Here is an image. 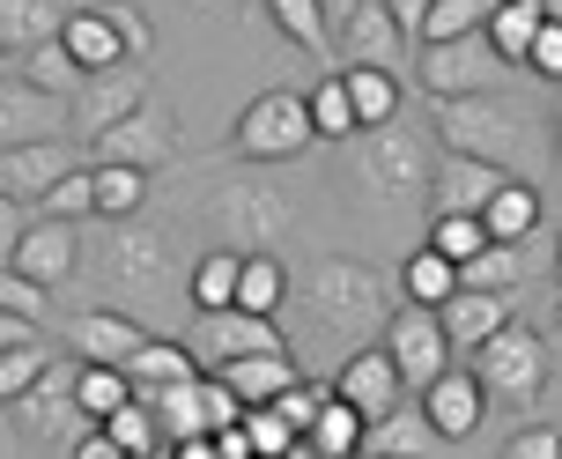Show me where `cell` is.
I'll use <instances>...</instances> for the list:
<instances>
[{
    "mask_svg": "<svg viewBox=\"0 0 562 459\" xmlns=\"http://www.w3.org/2000/svg\"><path fill=\"white\" fill-rule=\"evenodd\" d=\"M437 142H445V156H474V164L518 178V186H540L555 171V126L533 104H518V97L437 104Z\"/></svg>",
    "mask_w": 562,
    "mask_h": 459,
    "instance_id": "obj_1",
    "label": "cell"
},
{
    "mask_svg": "<svg viewBox=\"0 0 562 459\" xmlns=\"http://www.w3.org/2000/svg\"><path fill=\"white\" fill-rule=\"evenodd\" d=\"M385 318H393V296L378 282V267L318 259V275H311V334H334V342L363 348L370 334H385Z\"/></svg>",
    "mask_w": 562,
    "mask_h": 459,
    "instance_id": "obj_2",
    "label": "cell"
},
{
    "mask_svg": "<svg viewBox=\"0 0 562 459\" xmlns=\"http://www.w3.org/2000/svg\"><path fill=\"white\" fill-rule=\"evenodd\" d=\"M311 142H318V126H311V97H296V89H259L252 104L237 112L229 156H245V164H296Z\"/></svg>",
    "mask_w": 562,
    "mask_h": 459,
    "instance_id": "obj_3",
    "label": "cell"
},
{
    "mask_svg": "<svg viewBox=\"0 0 562 459\" xmlns=\"http://www.w3.org/2000/svg\"><path fill=\"white\" fill-rule=\"evenodd\" d=\"M510 75V59L488 37H459V45H422L415 53V82L437 104H467V97H496Z\"/></svg>",
    "mask_w": 562,
    "mask_h": 459,
    "instance_id": "obj_4",
    "label": "cell"
},
{
    "mask_svg": "<svg viewBox=\"0 0 562 459\" xmlns=\"http://www.w3.org/2000/svg\"><path fill=\"white\" fill-rule=\"evenodd\" d=\"M207 223L223 229L229 253H267V237L296 223V201L281 186H259V178H237V186H215L207 193Z\"/></svg>",
    "mask_w": 562,
    "mask_h": 459,
    "instance_id": "obj_5",
    "label": "cell"
},
{
    "mask_svg": "<svg viewBox=\"0 0 562 459\" xmlns=\"http://www.w3.org/2000/svg\"><path fill=\"white\" fill-rule=\"evenodd\" d=\"M356 171V186L363 193H378V201H407V193H429V178H437V164H429V134H415V126H378V142L348 164Z\"/></svg>",
    "mask_w": 562,
    "mask_h": 459,
    "instance_id": "obj_6",
    "label": "cell"
},
{
    "mask_svg": "<svg viewBox=\"0 0 562 459\" xmlns=\"http://www.w3.org/2000/svg\"><path fill=\"white\" fill-rule=\"evenodd\" d=\"M474 378L488 385V401H496V407H533L540 385H548V348H540L533 326L510 318L488 348H474Z\"/></svg>",
    "mask_w": 562,
    "mask_h": 459,
    "instance_id": "obj_7",
    "label": "cell"
},
{
    "mask_svg": "<svg viewBox=\"0 0 562 459\" xmlns=\"http://www.w3.org/2000/svg\"><path fill=\"white\" fill-rule=\"evenodd\" d=\"M186 348H193L200 371H229V363H245V356H289V342H281L274 318L259 312H193V334H186Z\"/></svg>",
    "mask_w": 562,
    "mask_h": 459,
    "instance_id": "obj_8",
    "label": "cell"
},
{
    "mask_svg": "<svg viewBox=\"0 0 562 459\" xmlns=\"http://www.w3.org/2000/svg\"><path fill=\"white\" fill-rule=\"evenodd\" d=\"M178 148H186V134H178V112L170 104H140L134 119H119L104 142H89V164H134V171H170L178 164Z\"/></svg>",
    "mask_w": 562,
    "mask_h": 459,
    "instance_id": "obj_9",
    "label": "cell"
},
{
    "mask_svg": "<svg viewBox=\"0 0 562 459\" xmlns=\"http://www.w3.org/2000/svg\"><path fill=\"white\" fill-rule=\"evenodd\" d=\"M378 342L393 348L400 378H407L415 393H429V385L451 371V356H459V348H451V334H445V318L422 312V304H400V312L385 318V334H378Z\"/></svg>",
    "mask_w": 562,
    "mask_h": 459,
    "instance_id": "obj_10",
    "label": "cell"
},
{
    "mask_svg": "<svg viewBox=\"0 0 562 459\" xmlns=\"http://www.w3.org/2000/svg\"><path fill=\"white\" fill-rule=\"evenodd\" d=\"M75 134V97H53V89L8 75L0 82V148H23V142H67Z\"/></svg>",
    "mask_w": 562,
    "mask_h": 459,
    "instance_id": "obj_11",
    "label": "cell"
},
{
    "mask_svg": "<svg viewBox=\"0 0 562 459\" xmlns=\"http://www.w3.org/2000/svg\"><path fill=\"white\" fill-rule=\"evenodd\" d=\"M334 393L348 407H356V415H363V423H385V415H393L400 401H407V393H415V385H407V378H400V363H393V348L378 342V348H348V363H340V378H334Z\"/></svg>",
    "mask_w": 562,
    "mask_h": 459,
    "instance_id": "obj_12",
    "label": "cell"
},
{
    "mask_svg": "<svg viewBox=\"0 0 562 459\" xmlns=\"http://www.w3.org/2000/svg\"><path fill=\"white\" fill-rule=\"evenodd\" d=\"M140 104H148V67H112V75H89L82 89H75V134H82V148L89 142H104L119 119H134Z\"/></svg>",
    "mask_w": 562,
    "mask_h": 459,
    "instance_id": "obj_13",
    "label": "cell"
},
{
    "mask_svg": "<svg viewBox=\"0 0 562 459\" xmlns=\"http://www.w3.org/2000/svg\"><path fill=\"white\" fill-rule=\"evenodd\" d=\"M8 423H15V437L23 445H59V437L89 430V415L75 407V371H59L37 385V393H23V401H8Z\"/></svg>",
    "mask_w": 562,
    "mask_h": 459,
    "instance_id": "obj_14",
    "label": "cell"
},
{
    "mask_svg": "<svg viewBox=\"0 0 562 459\" xmlns=\"http://www.w3.org/2000/svg\"><path fill=\"white\" fill-rule=\"evenodd\" d=\"M89 156L75 142H23V148H0V193L8 201H23V208H37L45 193H53L67 171H82Z\"/></svg>",
    "mask_w": 562,
    "mask_h": 459,
    "instance_id": "obj_15",
    "label": "cell"
},
{
    "mask_svg": "<svg viewBox=\"0 0 562 459\" xmlns=\"http://www.w3.org/2000/svg\"><path fill=\"white\" fill-rule=\"evenodd\" d=\"M104 282L112 289H164L170 282V237L140 229L134 215L119 229H104Z\"/></svg>",
    "mask_w": 562,
    "mask_h": 459,
    "instance_id": "obj_16",
    "label": "cell"
},
{
    "mask_svg": "<svg viewBox=\"0 0 562 459\" xmlns=\"http://www.w3.org/2000/svg\"><path fill=\"white\" fill-rule=\"evenodd\" d=\"M75 267H82V223H53V215H37L23 229V245H15V275L37 289H67L75 282Z\"/></svg>",
    "mask_w": 562,
    "mask_h": 459,
    "instance_id": "obj_17",
    "label": "cell"
},
{
    "mask_svg": "<svg viewBox=\"0 0 562 459\" xmlns=\"http://www.w3.org/2000/svg\"><path fill=\"white\" fill-rule=\"evenodd\" d=\"M59 45H67V59H75L82 75L134 67V59H126V37H119V23H112V8H104V0H89V8H67V23H59Z\"/></svg>",
    "mask_w": 562,
    "mask_h": 459,
    "instance_id": "obj_18",
    "label": "cell"
},
{
    "mask_svg": "<svg viewBox=\"0 0 562 459\" xmlns=\"http://www.w3.org/2000/svg\"><path fill=\"white\" fill-rule=\"evenodd\" d=\"M67 342H75V356H82V363H119V371H126L140 348H148V334H140V318L112 312V304H97V312L67 318Z\"/></svg>",
    "mask_w": 562,
    "mask_h": 459,
    "instance_id": "obj_19",
    "label": "cell"
},
{
    "mask_svg": "<svg viewBox=\"0 0 562 459\" xmlns=\"http://www.w3.org/2000/svg\"><path fill=\"white\" fill-rule=\"evenodd\" d=\"M407 45H415V37L393 23V8H385V0H363V8L340 23V53H348V67H400Z\"/></svg>",
    "mask_w": 562,
    "mask_h": 459,
    "instance_id": "obj_20",
    "label": "cell"
},
{
    "mask_svg": "<svg viewBox=\"0 0 562 459\" xmlns=\"http://www.w3.org/2000/svg\"><path fill=\"white\" fill-rule=\"evenodd\" d=\"M496 186H510V178L474 164V156H445L437 178H429V215H481V208L496 201Z\"/></svg>",
    "mask_w": 562,
    "mask_h": 459,
    "instance_id": "obj_21",
    "label": "cell"
},
{
    "mask_svg": "<svg viewBox=\"0 0 562 459\" xmlns=\"http://www.w3.org/2000/svg\"><path fill=\"white\" fill-rule=\"evenodd\" d=\"M422 407H429V423H437V437H474L481 415H488V385H481L474 371H445L429 393H415Z\"/></svg>",
    "mask_w": 562,
    "mask_h": 459,
    "instance_id": "obj_22",
    "label": "cell"
},
{
    "mask_svg": "<svg viewBox=\"0 0 562 459\" xmlns=\"http://www.w3.org/2000/svg\"><path fill=\"white\" fill-rule=\"evenodd\" d=\"M437 318H445L451 348H467V356H474V348H488L510 326V296H504V289H459Z\"/></svg>",
    "mask_w": 562,
    "mask_h": 459,
    "instance_id": "obj_23",
    "label": "cell"
},
{
    "mask_svg": "<svg viewBox=\"0 0 562 459\" xmlns=\"http://www.w3.org/2000/svg\"><path fill=\"white\" fill-rule=\"evenodd\" d=\"M437 423H429V407L422 401H400L385 423H370L363 437V459H437Z\"/></svg>",
    "mask_w": 562,
    "mask_h": 459,
    "instance_id": "obj_24",
    "label": "cell"
},
{
    "mask_svg": "<svg viewBox=\"0 0 562 459\" xmlns=\"http://www.w3.org/2000/svg\"><path fill=\"white\" fill-rule=\"evenodd\" d=\"M340 82H348V104L363 119V134H378V126H393V119L407 112L400 67H340Z\"/></svg>",
    "mask_w": 562,
    "mask_h": 459,
    "instance_id": "obj_25",
    "label": "cell"
},
{
    "mask_svg": "<svg viewBox=\"0 0 562 459\" xmlns=\"http://www.w3.org/2000/svg\"><path fill=\"white\" fill-rule=\"evenodd\" d=\"M67 23V0H0V53H37Z\"/></svg>",
    "mask_w": 562,
    "mask_h": 459,
    "instance_id": "obj_26",
    "label": "cell"
},
{
    "mask_svg": "<svg viewBox=\"0 0 562 459\" xmlns=\"http://www.w3.org/2000/svg\"><path fill=\"white\" fill-rule=\"evenodd\" d=\"M126 378H134L140 401H156V393H170V385H193L200 363H193V348H186V342H156V334H148V348L126 363Z\"/></svg>",
    "mask_w": 562,
    "mask_h": 459,
    "instance_id": "obj_27",
    "label": "cell"
},
{
    "mask_svg": "<svg viewBox=\"0 0 562 459\" xmlns=\"http://www.w3.org/2000/svg\"><path fill=\"white\" fill-rule=\"evenodd\" d=\"M540 30H548V0H496V15H488V45H496L510 67H526Z\"/></svg>",
    "mask_w": 562,
    "mask_h": 459,
    "instance_id": "obj_28",
    "label": "cell"
},
{
    "mask_svg": "<svg viewBox=\"0 0 562 459\" xmlns=\"http://www.w3.org/2000/svg\"><path fill=\"white\" fill-rule=\"evenodd\" d=\"M223 378H229V393H237L245 407H274L304 371H296V356H245V363H229Z\"/></svg>",
    "mask_w": 562,
    "mask_h": 459,
    "instance_id": "obj_29",
    "label": "cell"
},
{
    "mask_svg": "<svg viewBox=\"0 0 562 459\" xmlns=\"http://www.w3.org/2000/svg\"><path fill=\"white\" fill-rule=\"evenodd\" d=\"M400 296H407V304H422V312H445L451 296H459V267H451L437 245H422V253L400 267Z\"/></svg>",
    "mask_w": 562,
    "mask_h": 459,
    "instance_id": "obj_30",
    "label": "cell"
},
{
    "mask_svg": "<svg viewBox=\"0 0 562 459\" xmlns=\"http://www.w3.org/2000/svg\"><path fill=\"white\" fill-rule=\"evenodd\" d=\"M481 223H488L496 245H526V237L540 229V186H518V178L496 186V201L481 208Z\"/></svg>",
    "mask_w": 562,
    "mask_h": 459,
    "instance_id": "obj_31",
    "label": "cell"
},
{
    "mask_svg": "<svg viewBox=\"0 0 562 459\" xmlns=\"http://www.w3.org/2000/svg\"><path fill=\"white\" fill-rule=\"evenodd\" d=\"M126 401H134V378L119 371V363H82L75 356V407H82L89 423H112Z\"/></svg>",
    "mask_w": 562,
    "mask_h": 459,
    "instance_id": "obj_32",
    "label": "cell"
},
{
    "mask_svg": "<svg viewBox=\"0 0 562 459\" xmlns=\"http://www.w3.org/2000/svg\"><path fill=\"white\" fill-rule=\"evenodd\" d=\"M237 275H245V253H200L193 275H186V296H193V312H229L237 304Z\"/></svg>",
    "mask_w": 562,
    "mask_h": 459,
    "instance_id": "obj_33",
    "label": "cell"
},
{
    "mask_svg": "<svg viewBox=\"0 0 562 459\" xmlns=\"http://www.w3.org/2000/svg\"><path fill=\"white\" fill-rule=\"evenodd\" d=\"M289 304V267L274 253H245V275H237V312H259V318H281Z\"/></svg>",
    "mask_w": 562,
    "mask_h": 459,
    "instance_id": "obj_34",
    "label": "cell"
},
{
    "mask_svg": "<svg viewBox=\"0 0 562 459\" xmlns=\"http://www.w3.org/2000/svg\"><path fill=\"white\" fill-rule=\"evenodd\" d=\"M97 171V223H126V215H140V201H148V171H134V164H89Z\"/></svg>",
    "mask_w": 562,
    "mask_h": 459,
    "instance_id": "obj_35",
    "label": "cell"
},
{
    "mask_svg": "<svg viewBox=\"0 0 562 459\" xmlns=\"http://www.w3.org/2000/svg\"><path fill=\"white\" fill-rule=\"evenodd\" d=\"M363 437H370V423L340 401V393L318 407V423H311V445H318L326 459H363Z\"/></svg>",
    "mask_w": 562,
    "mask_h": 459,
    "instance_id": "obj_36",
    "label": "cell"
},
{
    "mask_svg": "<svg viewBox=\"0 0 562 459\" xmlns=\"http://www.w3.org/2000/svg\"><path fill=\"white\" fill-rule=\"evenodd\" d=\"M488 15H496V0H437V8H429V23H422V45L488 37Z\"/></svg>",
    "mask_w": 562,
    "mask_h": 459,
    "instance_id": "obj_37",
    "label": "cell"
},
{
    "mask_svg": "<svg viewBox=\"0 0 562 459\" xmlns=\"http://www.w3.org/2000/svg\"><path fill=\"white\" fill-rule=\"evenodd\" d=\"M267 15H274V30L296 45V53H326V37H334L326 0H267Z\"/></svg>",
    "mask_w": 562,
    "mask_h": 459,
    "instance_id": "obj_38",
    "label": "cell"
},
{
    "mask_svg": "<svg viewBox=\"0 0 562 459\" xmlns=\"http://www.w3.org/2000/svg\"><path fill=\"white\" fill-rule=\"evenodd\" d=\"M53 378V348L45 342H23V348H0V407L23 401V393H37Z\"/></svg>",
    "mask_w": 562,
    "mask_h": 459,
    "instance_id": "obj_39",
    "label": "cell"
},
{
    "mask_svg": "<svg viewBox=\"0 0 562 459\" xmlns=\"http://www.w3.org/2000/svg\"><path fill=\"white\" fill-rule=\"evenodd\" d=\"M311 126H318V142H348V134H363V119L348 104V82L326 75V82L311 89Z\"/></svg>",
    "mask_w": 562,
    "mask_h": 459,
    "instance_id": "obj_40",
    "label": "cell"
},
{
    "mask_svg": "<svg viewBox=\"0 0 562 459\" xmlns=\"http://www.w3.org/2000/svg\"><path fill=\"white\" fill-rule=\"evenodd\" d=\"M526 282V253H518V245H488V253L481 259H467V267H459V289H518Z\"/></svg>",
    "mask_w": 562,
    "mask_h": 459,
    "instance_id": "obj_41",
    "label": "cell"
},
{
    "mask_svg": "<svg viewBox=\"0 0 562 459\" xmlns=\"http://www.w3.org/2000/svg\"><path fill=\"white\" fill-rule=\"evenodd\" d=\"M429 245L451 259V267H467V259H481L496 237H488V223L481 215H437V229H429Z\"/></svg>",
    "mask_w": 562,
    "mask_h": 459,
    "instance_id": "obj_42",
    "label": "cell"
},
{
    "mask_svg": "<svg viewBox=\"0 0 562 459\" xmlns=\"http://www.w3.org/2000/svg\"><path fill=\"white\" fill-rule=\"evenodd\" d=\"M23 82H37V89H53V97H75V89L89 82L82 67H75V59H67V45H37V53H23Z\"/></svg>",
    "mask_w": 562,
    "mask_h": 459,
    "instance_id": "obj_43",
    "label": "cell"
},
{
    "mask_svg": "<svg viewBox=\"0 0 562 459\" xmlns=\"http://www.w3.org/2000/svg\"><path fill=\"white\" fill-rule=\"evenodd\" d=\"M37 215H53V223H89V215H97V171H67L53 186V193H45V201H37Z\"/></svg>",
    "mask_w": 562,
    "mask_h": 459,
    "instance_id": "obj_44",
    "label": "cell"
},
{
    "mask_svg": "<svg viewBox=\"0 0 562 459\" xmlns=\"http://www.w3.org/2000/svg\"><path fill=\"white\" fill-rule=\"evenodd\" d=\"M104 430H112V445H119V452H148V445H164V423H156V407L140 401V393H134L126 407H119V415L104 423Z\"/></svg>",
    "mask_w": 562,
    "mask_h": 459,
    "instance_id": "obj_45",
    "label": "cell"
},
{
    "mask_svg": "<svg viewBox=\"0 0 562 459\" xmlns=\"http://www.w3.org/2000/svg\"><path fill=\"white\" fill-rule=\"evenodd\" d=\"M245 437H252V452H259V459H281L304 430H296L281 407H245Z\"/></svg>",
    "mask_w": 562,
    "mask_h": 459,
    "instance_id": "obj_46",
    "label": "cell"
},
{
    "mask_svg": "<svg viewBox=\"0 0 562 459\" xmlns=\"http://www.w3.org/2000/svg\"><path fill=\"white\" fill-rule=\"evenodd\" d=\"M0 312H15V318H30V326H45V312H53V289L23 282L15 267H0Z\"/></svg>",
    "mask_w": 562,
    "mask_h": 459,
    "instance_id": "obj_47",
    "label": "cell"
},
{
    "mask_svg": "<svg viewBox=\"0 0 562 459\" xmlns=\"http://www.w3.org/2000/svg\"><path fill=\"white\" fill-rule=\"evenodd\" d=\"M334 401V385H311V378H296V385H289V393H281V415H289V423H296V430L311 437V423H318V407Z\"/></svg>",
    "mask_w": 562,
    "mask_h": 459,
    "instance_id": "obj_48",
    "label": "cell"
},
{
    "mask_svg": "<svg viewBox=\"0 0 562 459\" xmlns=\"http://www.w3.org/2000/svg\"><path fill=\"white\" fill-rule=\"evenodd\" d=\"M104 8H112L119 37H126V59H140V67H148V45H156V23H148L140 8H126V0H104Z\"/></svg>",
    "mask_w": 562,
    "mask_h": 459,
    "instance_id": "obj_49",
    "label": "cell"
},
{
    "mask_svg": "<svg viewBox=\"0 0 562 459\" xmlns=\"http://www.w3.org/2000/svg\"><path fill=\"white\" fill-rule=\"evenodd\" d=\"M526 67H533L540 82H562V15H548V30L533 37V59Z\"/></svg>",
    "mask_w": 562,
    "mask_h": 459,
    "instance_id": "obj_50",
    "label": "cell"
},
{
    "mask_svg": "<svg viewBox=\"0 0 562 459\" xmlns=\"http://www.w3.org/2000/svg\"><path fill=\"white\" fill-rule=\"evenodd\" d=\"M504 459H562V430L533 423V430H518V437L504 445Z\"/></svg>",
    "mask_w": 562,
    "mask_h": 459,
    "instance_id": "obj_51",
    "label": "cell"
},
{
    "mask_svg": "<svg viewBox=\"0 0 562 459\" xmlns=\"http://www.w3.org/2000/svg\"><path fill=\"white\" fill-rule=\"evenodd\" d=\"M30 223H37V215H30L23 201H8V193H0V267H15V245H23Z\"/></svg>",
    "mask_w": 562,
    "mask_h": 459,
    "instance_id": "obj_52",
    "label": "cell"
},
{
    "mask_svg": "<svg viewBox=\"0 0 562 459\" xmlns=\"http://www.w3.org/2000/svg\"><path fill=\"white\" fill-rule=\"evenodd\" d=\"M67 459H126V452L112 445V430H104V423H89V430L67 437Z\"/></svg>",
    "mask_w": 562,
    "mask_h": 459,
    "instance_id": "obj_53",
    "label": "cell"
},
{
    "mask_svg": "<svg viewBox=\"0 0 562 459\" xmlns=\"http://www.w3.org/2000/svg\"><path fill=\"white\" fill-rule=\"evenodd\" d=\"M385 8H393V23L422 45V23H429V8H437V0H385Z\"/></svg>",
    "mask_w": 562,
    "mask_h": 459,
    "instance_id": "obj_54",
    "label": "cell"
},
{
    "mask_svg": "<svg viewBox=\"0 0 562 459\" xmlns=\"http://www.w3.org/2000/svg\"><path fill=\"white\" fill-rule=\"evenodd\" d=\"M215 452H223V459H259V452H252V437H245V423L215 430Z\"/></svg>",
    "mask_w": 562,
    "mask_h": 459,
    "instance_id": "obj_55",
    "label": "cell"
},
{
    "mask_svg": "<svg viewBox=\"0 0 562 459\" xmlns=\"http://www.w3.org/2000/svg\"><path fill=\"white\" fill-rule=\"evenodd\" d=\"M23 342H37V326L15 318V312H0V348H23Z\"/></svg>",
    "mask_w": 562,
    "mask_h": 459,
    "instance_id": "obj_56",
    "label": "cell"
},
{
    "mask_svg": "<svg viewBox=\"0 0 562 459\" xmlns=\"http://www.w3.org/2000/svg\"><path fill=\"white\" fill-rule=\"evenodd\" d=\"M170 459H223V452H215V437H186V445H170Z\"/></svg>",
    "mask_w": 562,
    "mask_h": 459,
    "instance_id": "obj_57",
    "label": "cell"
},
{
    "mask_svg": "<svg viewBox=\"0 0 562 459\" xmlns=\"http://www.w3.org/2000/svg\"><path fill=\"white\" fill-rule=\"evenodd\" d=\"M356 8H363V0H326V23L340 30V23H348V15H356Z\"/></svg>",
    "mask_w": 562,
    "mask_h": 459,
    "instance_id": "obj_58",
    "label": "cell"
},
{
    "mask_svg": "<svg viewBox=\"0 0 562 459\" xmlns=\"http://www.w3.org/2000/svg\"><path fill=\"white\" fill-rule=\"evenodd\" d=\"M281 459H326V452H318L311 437H296V445H289V452H281Z\"/></svg>",
    "mask_w": 562,
    "mask_h": 459,
    "instance_id": "obj_59",
    "label": "cell"
},
{
    "mask_svg": "<svg viewBox=\"0 0 562 459\" xmlns=\"http://www.w3.org/2000/svg\"><path fill=\"white\" fill-rule=\"evenodd\" d=\"M126 459H170V452H164V445H148V452H126Z\"/></svg>",
    "mask_w": 562,
    "mask_h": 459,
    "instance_id": "obj_60",
    "label": "cell"
},
{
    "mask_svg": "<svg viewBox=\"0 0 562 459\" xmlns=\"http://www.w3.org/2000/svg\"><path fill=\"white\" fill-rule=\"evenodd\" d=\"M555 282H562V237H555Z\"/></svg>",
    "mask_w": 562,
    "mask_h": 459,
    "instance_id": "obj_61",
    "label": "cell"
},
{
    "mask_svg": "<svg viewBox=\"0 0 562 459\" xmlns=\"http://www.w3.org/2000/svg\"><path fill=\"white\" fill-rule=\"evenodd\" d=\"M555 148H562V119H555Z\"/></svg>",
    "mask_w": 562,
    "mask_h": 459,
    "instance_id": "obj_62",
    "label": "cell"
}]
</instances>
